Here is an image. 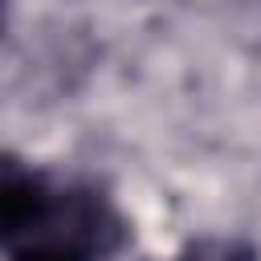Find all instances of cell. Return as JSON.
<instances>
[{
    "instance_id": "6da1fadb",
    "label": "cell",
    "mask_w": 261,
    "mask_h": 261,
    "mask_svg": "<svg viewBox=\"0 0 261 261\" xmlns=\"http://www.w3.org/2000/svg\"><path fill=\"white\" fill-rule=\"evenodd\" d=\"M184 261H208V257H184Z\"/></svg>"
}]
</instances>
